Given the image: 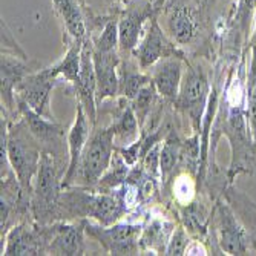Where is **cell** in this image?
Instances as JSON below:
<instances>
[{"label": "cell", "mask_w": 256, "mask_h": 256, "mask_svg": "<svg viewBox=\"0 0 256 256\" xmlns=\"http://www.w3.org/2000/svg\"><path fill=\"white\" fill-rule=\"evenodd\" d=\"M82 50H83V42H69L68 51L63 56L60 62H57L52 66V71L56 76L63 77L66 82L72 83L74 86L78 82L80 77V64H82Z\"/></svg>", "instance_id": "22"}, {"label": "cell", "mask_w": 256, "mask_h": 256, "mask_svg": "<svg viewBox=\"0 0 256 256\" xmlns=\"http://www.w3.org/2000/svg\"><path fill=\"white\" fill-rule=\"evenodd\" d=\"M66 172L50 152H43L40 168L34 178L31 208L38 224H52L60 220V189L63 188L62 172Z\"/></svg>", "instance_id": "2"}, {"label": "cell", "mask_w": 256, "mask_h": 256, "mask_svg": "<svg viewBox=\"0 0 256 256\" xmlns=\"http://www.w3.org/2000/svg\"><path fill=\"white\" fill-rule=\"evenodd\" d=\"M247 120L256 143V72H250L247 77Z\"/></svg>", "instance_id": "29"}, {"label": "cell", "mask_w": 256, "mask_h": 256, "mask_svg": "<svg viewBox=\"0 0 256 256\" xmlns=\"http://www.w3.org/2000/svg\"><path fill=\"white\" fill-rule=\"evenodd\" d=\"M164 2H166V0H155V8H156V11H158V12L161 11L162 5H164Z\"/></svg>", "instance_id": "32"}, {"label": "cell", "mask_w": 256, "mask_h": 256, "mask_svg": "<svg viewBox=\"0 0 256 256\" xmlns=\"http://www.w3.org/2000/svg\"><path fill=\"white\" fill-rule=\"evenodd\" d=\"M128 166L129 164L120 155V152L118 150L115 152L109 169L106 170V174L102 176V180L97 184L98 190L100 192H112L114 189H117L118 186H123L128 180V172H129Z\"/></svg>", "instance_id": "25"}, {"label": "cell", "mask_w": 256, "mask_h": 256, "mask_svg": "<svg viewBox=\"0 0 256 256\" xmlns=\"http://www.w3.org/2000/svg\"><path fill=\"white\" fill-rule=\"evenodd\" d=\"M86 235L97 240L110 254H138L142 226L136 224H112L94 226L86 221Z\"/></svg>", "instance_id": "9"}, {"label": "cell", "mask_w": 256, "mask_h": 256, "mask_svg": "<svg viewBox=\"0 0 256 256\" xmlns=\"http://www.w3.org/2000/svg\"><path fill=\"white\" fill-rule=\"evenodd\" d=\"M194 195H195V182H194L192 176L188 172L181 174L174 181V196H175V200L182 206H189Z\"/></svg>", "instance_id": "27"}, {"label": "cell", "mask_w": 256, "mask_h": 256, "mask_svg": "<svg viewBox=\"0 0 256 256\" xmlns=\"http://www.w3.org/2000/svg\"><path fill=\"white\" fill-rule=\"evenodd\" d=\"M2 254H48L50 224L22 222L8 230Z\"/></svg>", "instance_id": "10"}, {"label": "cell", "mask_w": 256, "mask_h": 256, "mask_svg": "<svg viewBox=\"0 0 256 256\" xmlns=\"http://www.w3.org/2000/svg\"><path fill=\"white\" fill-rule=\"evenodd\" d=\"M215 234L220 248L227 254H246L250 247L247 232L240 224L230 207L218 204L215 207Z\"/></svg>", "instance_id": "11"}, {"label": "cell", "mask_w": 256, "mask_h": 256, "mask_svg": "<svg viewBox=\"0 0 256 256\" xmlns=\"http://www.w3.org/2000/svg\"><path fill=\"white\" fill-rule=\"evenodd\" d=\"M190 241L188 238V234H186V230L178 226L176 228H174L172 235H170V240L168 242V247H166V252L164 254H186V250H188Z\"/></svg>", "instance_id": "30"}, {"label": "cell", "mask_w": 256, "mask_h": 256, "mask_svg": "<svg viewBox=\"0 0 256 256\" xmlns=\"http://www.w3.org/2000/svg\"><path fill=\"white\" fill-rule=\"evenodd\" d=\"M114 154L115 136L110 126L94 130L83 149L77 172V176L82 178L84 186L92 188V186L98 184V181L110 166Z\"/></svg>", "instance_id": "3"}, {"label": "cell", "mask_w": 256, "mask_h": 256, "mask_svg": "<svg viewBox=\"0 0 256 256\" xmlns=\"http://www.w3.org/2000/svg\"><path fill=\"white\" fill-rule=\"evenodd\" d=\"M114 2H115V4H120V5L123 6V5H124L126 2H129V0H114Z\"/></svg>", "instance_id": "33"}, {"label": "cell", "mask_w": 256, "mask_h": 256, "mask_svg": "<svg viewBox=\"0 0 256 256\" xmlns=\"http://www.w3.org/2000/svg\"><path fill=\"white\" fill-rule=\"evenodd\" d=\"M158 14L164 18V31L176 44H188L198 36L200 12L190 0H166Z\"/></svg>", "instance_id": "6"}, {"label": "cell", "mask_w": 256, "mask_h": 256, "mask_svg": "<svg viewBox=\"0 0 256 256\" xmlns=\"http://www.w3.org/2000/svg\"><path fill=\"white\" fill-rule=\"evenodd\" d=\"M182 62L184 58L180 57H169L162 58L156 64H154L152 72V83L156 88L158 94L168 100L175 102L182 82Z\"/></svg>", "instance_id": "18"}, {"label": "cell", "mask_w": 256, "mask_h": 256, "mask_svg": "<svg viewBox=\"0 0 256 256\" xmlns=\"http://www.w3.org/2000/svg\"><path fill=\"white\" fill-rule=\"evenodd\" d=\"M156 96H160V94H158L156 88L154 86V83L150 82L148 86H144L142 90L138 92V96L134 100H130V104L134 108V112H135L138 123L142 128L146 124V122L149 118L150 110H152V104L155 103Z\"/></svg>", "instance_id": "26"}, {"label": "cell", "mask_w": 256, "mask_h": 256, "mask_svg": "<svg viewBox=\"0 0 256 256\" xmlns=\"http://www.w3.org/2000/svg\"><path fill=\"white\" fill-rule=\"evenodd\" d=\"M254 11H256V0H238L235 23L244 36H247V32L250 31Z\"/></svg>", "instance_id": "28"}, {"label": "cell", "mask_w": 256, "mask_h": 256, "mask_svg": "<svg viewBox=\"0 0 256 256\" xmlns=\"http://www.w3.org/2000/svg\"><path fill=\"white\" fill-rule=\"evenodd\" d=\"M118 78H120V92L118 96L134 100L138 92L152 82L150 76H146L138 71V66L129 62H120L118 66Z\"/></svg>", "instance_id": "21"}, {"label": "cell", "mask_w": 256, "mask_h": 256, "mask_svg": "<svg viewBox=\"0 0 256 256\" xmlns=\"http://www.w3.org/2000/svg\"><path fill=\"white\" fill-rule=\"evenodd\" d=\"M158 11L155 0H129L118 11V37L120 52L132 54L146 32V23Z\"/></svg>", "instance_id": "4"}, {"label": "cell", "mask_w": 256, "mask_h": 256, "mask_svg": "<svg viewBox=\"0 0 256 256\" xmlns=\"http://www.w3.org/2000/svg\"><path fill=\"white\" fill-rule=\"evenodd\" d=\"M2 149L6 150L8 161L16 174L23 192L32 196L34 178L40 168L43 148L31 132L26 120L20 117L18 122L6 128V120L2 118Z\"/></svg>", "instance_id": "1"}, {"label": "cell", "mask_w": 256, "mask_h": 256, "mask_svg": "<svg viewBox=\"0 0 256 256\" xmlns=\"http://www.w3.org/2000/svg\"><path fill=\"white\" fill-rule=\"evenodd\" d=\"M90 120L83 108V104L77 103V114L74 124L68 132V168L63 175V188H71V184L77 178L80 158L83 154V149L90 136Z\"/></svg>", "instance_id": "13"}, {"label": "cell", "mask_w": 256, "mask_h": 256, "mask_svg": "<svg viewBox=\"0 0 256 256\" xmlns=\"http://www.w3.org/2000/svg\"><path fill=\"white\" fill-rule=\"evenodd\" d=\"M69 42H84L88 37L84 0H52Z\"/></svg>", "instance_id": "19"}, {"label": "cell", "mask_w": 256, "mask_h": 256, "mask_svg": "<svg viewBox=\"0 0 256 256\" xmlns=\"http://www.w3.org/2000/svg\"><path fill=\"white\" fill-rule=\"evenodd\" d=\"M136 63L142 69L152 68L162 58L180 57L184 58V52L178 48V44L170 38V36L160 25L158 16H154L149 22V26L140 42V44L132 52Z\"/></svg>", "instance_id": "7"}, {"label": "cell", "mask_w": 256, "mask_h": 256, "mask_svg": "<svg viewBox=\"0 0 256 256\" xmlns=\"http://www.w3.org/2000/svg\"><path fill=\"white\" fill-rule=\"evenodd\" d=\"M140 128L142 126L138 123V118L134 112L130 102L123 97L120 102V112L117 114L114 123L110 124V129L114 130V136H115V143L120 148L130 146L138 140Z\"/></svg>", "instance_id": "20"}, {"label": "cell", "mask_w": 256, "mask_h": 256, "mask_svg": "<svg viewBox=\"0 0 256 256\" xmlns=\"http://www.w3.org/2000/svg\"><path fill=\"white\" fill-rule=\"evenodd\" d=\"M28 74H31L28 57L2 51V104L5 109L17 108L16 88Z\"/></svg>", "instance_id": "17"}, {"label": "cell", "mask_w": 256, "mask_h": 256, "mask_svg": "<svg viewBox=\"0 0 256 256\" xmlns=\"http://www.w3.org/2000/svg\"><path fill=\"white\" fill-rule=\"evenodd\" d=\"M181 146L182 142L178 138L175 130H169L164 143L161 144V160H160V168H161V181L166 184L169 178L174 175L175 168L180 166V155H181Z\"/></svg>", "instance_id": "23"}, {"label": "cell", "mask_w": 256, "mask_h": 256, "mask_svg": "<svg viewBox=\"0 0 256 256\" xmlns=\"http://www.w3.org/2000/svg\"><path fill=\"white\" fill-rule=\"evenodd\" d=\"M208 94H210V86L206 74L200 68H189L182 77L180 94L174 103L189 117L195 134L201 132V120L207 108Z\"/></svg>", "instance_id": "5"}, {"label": "cell", "mask_w": 256, "mask_h": 256, "mask_svg": "<svg viewBox=\"0 0 256 256\" xmlns=\"http://www.w3.org/2000/svg\"><path fill=\"white\" fill-rule=\"evenodd\" d=\"M58 80V76L52 71V66L28 74L16 88L17 103H23L37 112L42 117L52 120L50 110L51 92Z\"/></svg>", "instance_id": "8"}, {"label": "cell", "mask_w": 256, "mask_h": 256, "mask_svg": "<svg viewBox=\"0 0 256 256\" xmlns=\"http://www.w3.org/2000/svg\"><path fill=\"white\" fill-rule=\"evenodd\" d=\"M250 52H252V62H250V72H256V22H254V30L250 37Z\"/></svg>", "instance_id": "31"}, {"label": "cell", "mask_w": 256, "mask_h": 256, "mask_svg": "<svg viewBox=\"0 0 256 256\" xmlns=\"http://www.w3.org/2000/svg\"><path fill=\"white\" fill-rule=\"evenodd\" d=\"M254 241H256V240H254ZM254 241H253V242H254Z\"/></svg>", "instance_id": "35"}, {"label": "cell", "mask_w": 256, "mask_h": 256, "mask_svg": "<svg viewBox=\"0 0 256 256\" xmlns=\"http://www.w3.org/2000/svg\"><path fill=\"white\" fill-rule=\"evenodd\" d=\"M94 64L97 76V104H102L108 98H114L120 92L118 66L120 56L118 51L100 52L94 51Z\"/></svg>", "instance_id": "15"}, {"label": "cell", "mask_w": 256, "mask_h": 256, "mask_svg": "<svg viewBox=\"0 0 256 256\" xmlns=\"http://www.w3.org/2000/svg\"><path fill=\"white\" fill-rule=\"evenodd\" d=\"M74 88L78 94V102L83 104L90 123L96 124L97 122V98H96L97 76H96V64H94V46H92V40L89 36L83 42L80 77Z\"/></svg>", "instance_id": "14"}, {"label": "cell", "mask_w": 256, "mask_h": 256, "mask_svg": "<svg viewBox=\"0 0 256 256\" xmlns=\"http://www.w3.org/2000/svg\"><path fill=\"white\" fill-rule=\"evenodd\" d=\"M172 226L162 221H154L149 224V227L144 230V234L140 240V247L148 248L150 252H155L156 254H164L168 242L170 240V228Z\"/></svg>", "instance_id": "24"}, {"label": "cell", "mask_w": 256, "mask_h": 256, "mask_svg": "<svg viewBox=\"0 0 256 256\" xmlns=\"http://www.w3.org/2000/svg\"><path fill=\"white\" fill-rule=\"evenodd\" d=\"M17 110L22 114V117L26 120L31 132L38 140V143L43 148V152H50L54 155L57 161H60V156L64 152L63 143H64V130L60 124L54 123L52 120L42 117L37 112H34L31 108H28L23 103H17Z\"/></svg>", "instance_id": "12"}, {"label": "cell", "mask_w": 256, "mask_h": 256, "mask_svg": "<svg viewBox=\"0 0 256 256\" xmlns=\"http://www.w3.org/2000/svg\"><path fill=\"white\" fill-rule=\"evenodd\" d=\"M86 221L68 224V222H52L50 224V248L48 254H83L84 240L83 235Z\"/></svg>", "instance_id": "16"}, {"label": "cell", "mask_w": 256, "mask_h": 256, "mask_svg": "<svg viewBox=\"0 0 256 256\" xmlns=\"http://www.w3.org/2000/svg\"><path fill=\"white\" fill-rule=\"evenodd\" d=\"M253 246H254V253H256V241L253 242Z\"/></svg>", "instance_id": "34"}]
</instances>
